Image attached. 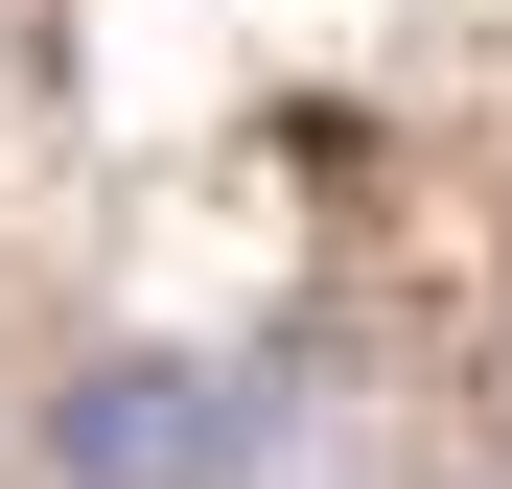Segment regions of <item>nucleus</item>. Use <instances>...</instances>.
<instances>
[{"mask_svg": "<svg viewBox=\"0 0 512 489\" xmlns=\"http://www.w3.org/2000/svg\"><path fill=\"white\" fill-rule=\"evenodd\" d=\"M280 396L233 350H70L47 373V489H256Z\"/></svg>", "mask_w": 512, "mask_h": 489, "instance_id": "f257e3e1", "label": "nucleus"}]
</instances>
